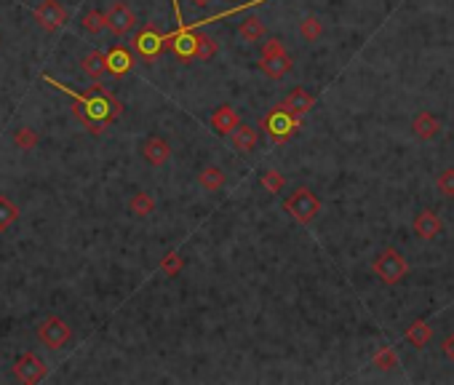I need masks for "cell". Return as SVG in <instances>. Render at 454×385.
I'll return each instance as SVG.
<instances>
[{"instance_id":"34","label":"cell","mask_w":454,"mask_h":385,"mask_svg":"<svg viewBox=\"0 0 454 385\" xmlns=\"http://www.w3.org/2000/svg\"><path fill=\"white\" fill-rule=\"evenodd\" d=\"M441 351H443V356H446V359L454 361V332L449 334V337H446L443 343H441Z\"/></svg>"},{"instance_id":"9","label":"cell","mask_w":454,"mask_h":385,"mask_svg":"<svg viewBox=\"0 0 454 385\" xmlns=\"http://www.w3.org/2000/svg\"><path fill=\"white\" fill-rule=\"evenodd\" d=\"M131 46L136 49V53H139L145 62H153V59L166 49V35L158 32L155 27H145V30H139V35L134 38Z\"/></svg>"},{"instance_id":"32","label":"cell","mask_w":454,"mask_h":385,"mask_svg":"<svg viewBox=\"0 0 454 385\" xmlns=\"http://www.w3.org/2000/svg\"><path fill=\"white\" fill-rule=\"evenodd\" d=\"M436 187H439L446 198H454V169H443L436 177Z\"/></svg>"},{"instance_id":"35","label":"cell","mask_w":454,"mask_h":385,"mask_svg":"<svg viewBox=\"0 0 454 385\" xmlns=\"http://www.w3.org/2000/svg\"><path fill=\"white\" fill-rule=\"evenodd\" d=\"M187 3H190V6H195V8H206L212 0H187Z\"/></svg>"},{"instance_id":"18","label":"cell","mask_w":454,"mask_h":385,"mask_svg":"<svg viewBox=\"0 0 454 385\" xmlns=\"http://www.w3.org/2000/svg\"><path fill=\"white\" fill-rule=\"evenodd\" d=\"M240 123V118H238V113L233 110L230 105H219L216 110H214V115H212V129L216 134H225V137H230V132L235 129Z\"/></svg>"},{"instance_id":"16","label":"cell","mask_w":454,"mask_h":385,"mask_svg":"<svg viewBox=\"0 0 454 385\" xmlns=\"http://www.w3.org/2000/svg\"><path fill=\"white\" fill-rule=\"evenodd\" d=\"M412 132L417 139H422V142H430V139H436L441 132V120L433 115V113H427V110H422V113H417L412 120Z\"/></svg>"},{"instance_id":"2","label":"cell","mask_w":454,"mask_h":385,"mask_svg":"<svg viewBox=\"0 0 454 385\" xmlns=\"http://www.w3.org/2000/svg\"><path fill=\"white\" fill-rule=\"evenodd\" d=\"M372 270L382 284L393 286V284H398V281L409 273V263H406V257H403L398 249L387 246V249H382V252L374 257Z\"/></svg>"},{"instance_id":"28","label":"cell","mask_w":454,"mask_h":385,"mask_svg":"<svg viewBox=\"0 0 454 385\" xmlns=\"http://www.w3.org/2000/svg\"><path fill=\"white\" fill-rule=\"evenodd\" d=\"M16 220H19L16 203L11 198H6V196H0V233H6Z\"/></svg>"},{"instance_id":"26","label":"cell","mask_w":454,"mask_h":385,"mask_svg":"<svg viewBox=\"0 0 454 385\" xmlns=\"http://www.w3.org/2000/svg\"><path fill=\"white\" fill-rule=\"evenodd\" d=\"M38 142H40L38 132H35V129H30V126H22V129H16V132H13V145L19 147L22 153H32V150L38 147Z\"/></svg>"},{"instance_id":"21","label":"cell","mask_w":454,"mask_h":385,"mask_svg":"<svg viewBox=\"0 0 454 385\" xmlns=\"http://www.w3.org/2000/svg\"><path fill=\"white\" fill-rule=\"evenodd\" d=\"M238 35L243 40H249V43H254V40H262L267 35V27L265 22L257 16V13H252V16H246L243 22L238 25Z\"/></svg>"},{"instance_id":"33","label":"cell","mask_w":454,"mask_h":385,"mask_svg":"<svg viewBox=\"0 0 454 385\" xmlns=\"http://www.w3.org/2000/svg\"><path fill=\"white\" fill-rule=\"evenodd\" d=\"M286 51V46H283V40L280 38H267L265 46H262V56H270V53H283Z\"/></svg>"},{"instance_id":"30","label":"cell","mask_w":454,"mask_h":385,"mask_svg":"<svg viewBox=\"0 0 454 385\" xmlns=\"http://www.w3.org/2000/svg\"><path fill=\"white\" fill-rule=\"evenodd\" d=\"M259 185L265 187L267 193H280L283 190V185H286V177L278 172V169H267V172H262L259 174Z\"/></svg>"},{"instance_id":"19","label":"cell","mask_w":454,"mask_h":385,"mask_svg":"<svg viewBox=\"0 0 454 385\" xmlns=\"http://www.w3.org/2000/svg\"><path fill=\"white\" fill-rule=\"evenodd\" d=\"M80 70L83 75H89L91 80H102L107 75V62L102 51H86L80 56Z\"/></svg>"},{"instance_id":"12","label":"cell","mask_w":454,"mask_h":385,"mask_svg":"<svg viewBox=\"0 0 454 385\" xmlns=\"http://www.w3.org/2000/svg\"><path fill=\"white\" fill-rule=\"evenodd\" d=\"M259 70L265 72L267 78H283V75H289L294 67V59L289 56V51L283 53H270V56H259Z\"/></svg>"},{"instance_id":"7","label":"cell","mask_w":454,"mask_h":385,"mask_svg":"<svg viewBox=\"0 0 454 385\" xmlns=\"http://www.w3.org/2000/svg\"><path fill=\"white\" fill-rule=\"evenodd\" d=\"M166 49L176 56V59H193L195 53V30L187 25H176V32L166 35Z\"/></svg>"},{"instance_id":"27","label":"cell","mask_w":454,"mask_h":385,"mask_svg":"<svg viewBox=\"0 0 454 385\" xmlns=\"http://www.w3.org/2000/svg\"><path fill=\"white\" fill-rule=\"evenodd\" d=\"M299 35L307 40V43H316V40H320V35H323V22H320L318 16H305L302 22H299Z\"/></svg>"},{"instance_id":"13","label":"cell","mask_w":454,"mask_h":385,"mask_svg":"<svg viewBox=\"0 0 454 385\" xmlns=\"http://www.w3.org/2000/svg\"><path fill=\"white\" fill-rule=\"evenodd\" d=\"M105 62H107V72L112 78H120V75H126L134 67V56L126 46H115V49H110L105 53Z\"/></svg>"},{"instance_id":"4","label":"cell","mask_w":454,"mask_h":385,"mask_svg":"<svg viewBox=\"0 0 454 385\" xmlns=\"http://www.w3.org/2000/svg\"><path fill=\"white\" fill-rule=\"evenodd\" d=\"M299 123H302V118L286 113V110L278 105V107H273L265 118H262V129H265L267 137H270L275 145H283V142H289L294 137V132L299 129Z\"/></svg>"},{"instance_id":"31","label":"cell","mask_w":454,"mask_h":385,"mask_svg":"<svg viewBox=\"0 0 454 385\" xmlns=\"http://www.w3.org/2000/svg\"><path fill=\"white\" fill-rule=\"evenodd\" d=\"M182 265H185V260H182L176 252H169L163 260H160V270H163L166 276H171V279L179 273V270H182Z\"/></svg>"},{"instance_id":"8","label":"cell","mask_w":454,"mask_h":385,"mask_svg":"<svg viewBox=\"0 0 454 385\" xmlns=\"http://www.w3.org/2000/svg\"><path fill=\"white\" fill-rule=\"evenodd\" d=\"M35 22H38L46 32H56L59 27L67 22V8L59 3V0H43L35 6Z\"/></svg>"},{"instance_id":"1","label":"cell","mask_w":454,"mask_h":385,"mask_svg":"<svg viewBox=\"0 0 454 385\" xmlns=\"http://www.w3.org/2000/svg\"><path fill=\"white\" fill-rule=\"evenodd\" d=\"M43 80H46L48 86H53V89L65 91L67 96H72V99H75V102H78V105L83 107L93 120H99V123H110V120H115V118L123 115V105H120L112 94L107 91L99 80H93L91 91H75V89H70V86H65V83L53 80L51 75H43Z\"/></svg>"},{"instance_id":"24","label":"cell","mask_w":454,"mask_h":385,"mask_svg":"<svg viewBox=\"0 0 454 385\" xmlns=\"http://www.w3.org/2000/svg\"><path fill=\"white\" fill-rule=\"evenodd\" d=\"M129 212L134 217H150V214L155 212V198L145 193V190H139V193H134L131 198H129Z\"/></svg>"},{"instance_id":"17","label":"cell","mask_w":454,"mask_h":385,"mask_svg":"<svg viewBox=\"0 0 454 385\" xmlns=\"http://www.w3.org/2000/svg\"><path fill=\"white\" fill-rule=\"evenodd\" d=\"M230 142H233V147H235L238 153L249 156V153H254L257 142H259V134H257V129L249 126V123H238V126L230 132Z\"/></svg>"},{"instance_id":"15","label":"cell","mask_w":454,"mask_h":385,"mask_svg":"<svg viewBox=\"0 0 454 385\" xmlns=\"http://www.w3.org/2000/svg\"><path fill=\"white\" fill-rule=\"evenodd\" d=\"M142 156L150 166H163V163H169L171 158V145L163 139V137H150L145 145H142Z\"/></svg>"},{"instance_id":"10","label":"cell","mask_w":454,"mask_h":385,"mask_svg":"<svg viewBox=\"0 0 454 385\" xmlns=\"http://www.w3.org/2000/svg\"><path fill=\"white\" fill-rule=\"evenodd\" d=\"M134 27H136V13L131 11V6L129 3H112V8L107 11V30L112 32V35H118L123 38L126 32H131Z\"/></svg>"},{"instance_id":"14","label":"cell","mask_w":454,"mask_h":385,"mask_svg":"<svg viewBox=\"0 0 454 385\" xmlns=\"http://www.w3.org/2000/svg\"><path fill=\"white\" fill-rule=\"evenodd\" d=\"M313 105H316V96L307 91V89H292V91L286 94V99L280 102V107H283L286 113L297 115V118H305V113Z\"/></svg>"},{"instance_id":"20","label":"cell","mask_w":454,"mask_h":385,"mask_svg":"<svg viewBox=\"0 0 454 385\" xmlns=\"http://www.w3.org/2000/svg\"><path fill=\"white\" fill-rule=\"evenodd\" d=\"M406 340H409L414 348L430 346V340H433V327L422 319L412 321V324H409V329H406Z\"/></svg>"},{"instance_id":"22","label":"cell","mask_w":454,"mask_h":385,"mask_svg":"<svg viewBox=\"0 0 454 385\" xmlns=\"http://www.w3.org/2000/svg\"><path fill=\"white\" fill-rule=\"evenodd\" d=\"M219 51V43L212 38V35H206V32H195V53H193V59H198V62H212L214 56Z\"/></svg>"},{"instance_id":"3","label":"cell","mask_w":454,"mask_h":385,"mask_svg":"<svg viewBox=\"0 0 454 385\" xmlns=\"http://www.w3.org/2000/svg\"><path fill=\"white\" fill-rule=\"evenodd\" d=\"M283 209L292 214L299 225H307L320 214V198L310 187H297L292 196L283 201Z\"/></svg>"},{"instance_id":"25","label":"cell","mask_w":454,"mask_h":385,"mask_svg":"<svg viewBox=\"0 0 454 385\" xmlns=\"http://www.w3.org/2000/svg\"><path fill=\"white\" fill-rule=\"evenodd\" d=\"M372 364L380 370V372H393V370L398 367V353H396V348H393V346L380 348V351L374 353Z\"/></svg>"},{"instance_id":"11","label":"cell","mask_w":454,"mask_h":385,"mask_svg":"<svg viewBox=\"0 0 454 385\" xmlns=\"http://www.w3.org/2000/svg\"><path fill=\"white\" fill-rule=\"evenodd\" d=\"M412 230H414V236H417V239L433 241L441 233V230H443V225H441L439 214L433 212V209H422V212L414 217Z\"/></svg>"},{"instance_id":"6","label":"cell","mask_w":454,"mask_h":385,"mask_svg":"<svg viewBox=\"0 0 454 385\" xmlns=\"http://www.w3.org/2000/svg\"><path fill=\"white\" fill-rule=\"evenodd\" d=\"M13 377L19 380V383H40L43 377H46V364L40 359L38 353H32V351H27L22 353L19 359L13 361Z\"/></svg>"},{"instance_id":"23","label":"cell","mask_w":454,"mask_h":385,"mask_svg":"<svg viewBox=\"0 0 454 385\" xmlns=\"http://www.w3.org/2000/svg\"><path fill=\"white\" fill-rule=\"evenodd\" d=\"M225 182H227V177L219 166H206V169H200V174H198V185L203 187V190H222Z\"/></svg>"},{"instance_id":"5","label":"cell","mask_w":454,"mask_h":385,"mask_svg":"<svg viewBox=\"0 0 454 385\" xmlns=\"http://www.w3.org/2000/svg\"><path fill=\"white\" fill-rule=\"evenodd\" d=\"M38 340L43 343L46 348H51V351H59V348H65L70 340H72V329H70V324L65 319H59V316H46V319L38 324Z\"/></svg>"},{"instance_id":"29","label":"cell","mask_w":454,"mask_h":385,"mask_svg":"<svg viewBox=\"0 0 454 385\" xmlns=\"http://www.w3.org/2000/svg\"><path fill=\"white\" fill-rule=\"evenodd\" d=\"M80 25H83V30H86L89 35H99L102 30H107V13L86 11L83 13V19H80Z\"/></svg>"}]
</instances>
